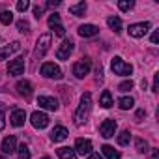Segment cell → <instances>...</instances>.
I'll return each mask as SVG.
<instances>
[{
  "instance_id": "6da1fadb",
  "label": "cell",
  "mask_w": 159,
  "mask_h": 159,
  "mask_svg": "<svg viewBox=\"0 0 159 159\" xmlns=\"http://www.w3.org/2000/svg\"><path fill=\"white\" fill-rule=\"evenodd\" d=\"M90 109H92V96H90V92H86V94H83L81 105H79V109L75 111V116H73L77 125H83L86 122V118L90 114Z\"/></svg>"
},
{
  "instance_id": "7a4b0ae2",
  "label": "cell",
  "mask_w": 159,
  "mask_h": 159,
  "mask_svg": "<svg viewBox=\"0 0 159 159\" xmlns=\"http://www.w3.org/2000/svg\"><path fill=\"white\" fill-rule=\"evenodd\" d=\"M90 67H92V60L90 58H81L73 66V75L77 79H83V77H86L90 73Z\"/></svg>"
},
{
  "instance_id": "3957f363",
  "label": "cell",
  "mask_w": 159,
  "mask_h": 159,
  "mask_svg": "<svg viewBox=\"0 0 159 159\" xmlns=\"http://www.w3.org/2000/svg\"><path fill=\"white\" fill-rule=\"evenodd\" d=\"M112 71H114L116 75L127 77V75L133 73V66H131V64H125L120 56H114V58H112Z\"/></svg>"
},
{
  "instance_id": "277c9868",
  "label": "cell",
  "mask_w": 159,
  "mask_h": 159,
  "mask_svg": "<svg viewBox=\"0 0 159 159\" xmlns=\"http://www.w3.org/2000/svg\"><path fill=\"white\" fill-rule=\"evenodd\" d=\"M39 73H41L43 77H47V79H62V69H60L56 64H52V62H45V64L41 66Z\"/></svg>"
},
{
  "instance_id": "5b68a950",
  "label": "cell",
  "mask_w": 159,
  "mask_h": 159,
  "mask_svg": "<svg viewBox=\"0 0 159 159\" xmlns=\"http://www.w3.org/2000/svg\"><path fill=\"white\" fill-rule=\"evenodd\" d=\"M49 45H51V34H43V36L38 39V45H36L34 56H36V58H43L45 52L49 51Z\"/></svg>"
},
{
  "instance_id": "8992f818",
  "label": "cell",
  "mask_w": 159,
  "mask_h": 159,
  "mask_svg": "<svg viewBox=\"0 0 159 159\" xmlns=\"http://www.w3.org/2000/svg\"><path fill=\"white\" fill-rule=\"evenodd\" d=\"M30 122H32V125H34L36 129H45V127L49 125V116H47L45 112H41V111H36V112H32Z\"/></svg>"
},
{
  "instance_id": "52a82bcc",
  "label": "cell",
  "mask_w": 159,
  "mask_h": 159,
  "mask_svg": "<svg viewBox=\"0 0 159 159\" xmlns=\"http://www.w3.org/2000/svg\"><path fill=\"white\" fill-rule=\"evenodd\" d=\"M150 26H152L150 23H135V25H129L127 32L133 38H142V36H146V32L150 30Z\"/></svg>"
},
{
  "instance_id": "ba28073f",
  "label": "cell",
  "mask_w": 159,
  "mask_h": 159,
  "mask_svg": "<svg viewBox=\"0 0 159 159\" xmlns=\"http://www.w3.org/2000/svg\"><path fill=\"white\" fill-rule=\"evenodd\" d=\"M73 49H75V43H73L71 39L62 41V45H60V47H58V51H56V58H58V60H67V58H69V54L73 52Z\"/></svg>"
},
{
  "instance_id": "9c48e42d",
  "label": "cell",
  "mask_w": 159,
  "mask_h": 159,
  "mask_svg": "<svg viewBox=\"0 0 159 159\" xmlns=\"http://www.w3.org/2000/svg\"><path fill=\"white\" fill-rule=\"evenodd\" d=\"M99 133H101V137H105V139L114 137V133H116V122L111 120V118H107V120L99 125Z\"/></svg>"
},
{
  "instance_id": "30bf717a",
  "label": "cell",
  "mask_w": 159,
  "mask_h": 159,
  "mask_svg": "<svg viewBox=\"0 0 159 159\" xmlns=\"http://www.w3.org/2000/svg\"><path fill=\"white\" fill-rule=\"evenodd\" d=\"M75 153H79V155H90L92 153V142L88 139H77V142H75Z\"/></svg>"
},
{
  "instance_id": "8fae6325",
  "label": "cell",
  "mask_w": 159,
  "mask_h": 159,
  "mask_svg": "<svg viewBox=\"0 0 159 159\" xmlns=\"http://www.w3.org/2000/svg\"><path fill=\"white\" fill-rule=\"evenodd\" d=\"M25 71V58H15V60H10L8 64V73L17 77V75H23Z\"/></svg>"
},
{
  "instance_id": "7c38bea8",
  "label": "cell",
  "mask_w": 159,
  "mask_h": 159,
  "mask_svg": "<svg viewBox=\"0 0 159 159\" xmlns=\"http://www.w3.org/2000/svg\"><path fill=\"white\" fill-rule=\"evenodd\" d=\"M25 120H26V112H25V109H13V111H11L10 122H11L13 127H21V125H25Z\"/></svg>"
},
{
  "instance_id": "4fadbf2b",
  "label": "cell",
  "mask_w": 159,
  "mask_h": 159,
  "mask_svg": "<svg viewBox=\"0 0 159 159\" xmlns=\"http://www.w3.org/2000/svg\"><path fill=\"white\" fill-rule=\"evenodd\" d=\"M38 105L41 109H47V111H56L58 109V101L51 96H39L38 98Z\"/></svg>"
},
{
  "instance_id": "5bb4252c",
  "label": "cell",
  "mask_w": 159,
  "mask_h": 159,
  "mask_svg": "<svg viewBox=\"0 0 159 159\" xmlns=\"http://www.w3.org/2000/svg\"><path fill=\"white\" fill-rule=\"evenodd\" d=\"M15 150H17V139H15L13 135L6 137V139L2 140V152H4L6 155H11Z\"/></svg>"
},
{
  "instance_id": "9a60e30c",
  "label": "cell",
  "mask_w": 159,
  "mask_h": 159,
  "mask_svg": "<svg viewBox=\"0 0 159 159\" xmlns=\"http://www.w3.org/2000/svg\"><path fill=\"white\" fill-rule=\"evenodd\" d=\"M67 129L64 127V125H56L52 131H51V140L52 142H62V140H66L67 139Z\"/></svg>"
},
{
  "instance_id": "2e32d148",
  "label": "cell",
  "mask_w": 159,
  "mask_h": 159,
  "mask_svg": "<svg viewBox=\"0 0 159 159\" xmlns=\"http://www.w3.org/2000/svg\"><path fill=\"white\" fill-rule=\"evenodd\" d=\"M99 34V28L96 25H83V26H79V36L81 38H94Z\"/></svg>"
},
{
  "instance_id": "e0dca14e",
  "label": "cell",
  "mask_w": 159,
  "mask_h": 159,
  "mask_svg": "<svg viewBox=\"0 0 159 159\" xmlns=\"http://www.w3.org/2000/svg\"><path fill=\"white\" fill-rule=\"evenodd\" d=\"M19 49H21V43H19V41H13L11 45H8V47H2V49H0V62H2V60H6L10 54L17 52Z\"/></svg>"
},
{
  "instance_id": "ac0fdd59",
  "label": "cell",
  "mask_w": 159,
  "mask_h": 159,
  "mask_svg": "<svg viewBox=\"0 0 159 159\" xmlns=\"http://www.w3.org/2000/svg\"><path fill=\"white\" fill-rule=\"evenodd\" d=\"M15 90H17L19 96H25V98H30L32 96V84L28 81H19L15 84Z\"/></svg>"
},
{
  "instance_id": "d6986e66",
  "label": "cell",
  "mask_w": 159,
  "mask_h": 159,
  "mask_svg": "<svg viewBox=\"0 0 159 159\" xmlns=\"http://www.w3.org/2000/svg\"><path fill=\"white\" fill-rule=\"evenodd\" d=\"M56 153H58V157H60V159H75V157H77L75 150H73V148H67V146L58 148V150H56Z\"/></svg>"
},
{
  "instance_id": "ffe728a7",
  "label": "cell",
  "mask_w": 159,
  "mask_h": 159,
  "mask_svg": "<svg viewBox=\"0 0 159 159\" xmlns=\"http://www.w3.org/2000/svg\"><path fill=\"white\" fill-rule=\"evenodd\" d=\"M69 13L75 17H83L86 13V2H79L75 6H69Z\"/></svg>"
},
{
  "instance_id": "44dd1931",
  "label": "cell",
  "mask_w": 159,
  "mask_h": 159,
  "mask_svg": "<svg viewBox=\"0 0 159 159\" xmlns=\"http://www.w3.org/2000/svg\"><path fill=\"white\" fill-rule=\"evenodd\" d=\"M107 25H109V28L114 30L116 34L122 32V19H120V17H109V19H107Z\"/></svg>"
},
{
  "instance_id": "7402d4cb",
  "label": "cell",
  "mask_w": 159,
  "mask_h": 159,
  "mask_svg": "<svg viewBox=\"0 0 159 159\" xmlns=\"http://www.w3.org/2000/svg\"><path fill=\"white\" fill-rule=\"evenodd\" d=\"M99 105H101L103 109L112 107V94H111L109 90H103V94H101V98H99Z\"/></svg>"
},
{
  "instance_id": "603a6c76",
  "label": "cell",
  "mask_w": 159,
  "mask_h": 159,
  "mask_svg": "<svg viewBox=\"0 0 159 159\" xmlns=\"http://www.w3.org/2000/svg\"><path fill=\"white\" fill-rule=\"evenodd\" d=\"M101 152H103V155H105L107 159H120V152L114 150V148L109 146V144H105V146L101 148Z\"/></svg>"
},
{
  "instance_id": "cb8c5ba5",
  "label": "cell",
  "mask_w": 159,
  "mask_h": 159,
  "mask_svg": "<svg viewBox=\"0 0 159 159\" xmlns=\"http://www.w3.org/2000/svg\"><path fill=\"white\" fill-rule=\"evenodd\" d=\"M133 105H135L133 98H120V99H118V107H120L122 111H127V109H131Z\"/></svg>"
},
{
  "instance_id": "d4e9b609",
  "label": "cell",
  "mask_w": 159,
  "mask_h": 159,
  "mask_svg": "<svg viewBox=\"0 0 159 159\" xmlns=\"http://www.w3.org/2000/svg\"><path fill=\"white\" fill-rule=\"evenodd\" d=\"M129 140H131V133H129V131H122V133L118 135V144H120V146H127Z\"/></svg>"
},
{
  "instance_id": "484cf974",
  "label": "cell",
  "mask_w": 159,
  "mask_h": 159,
  "mask_svg": "<svg viewBox=\"0 0 159 159\" xmlns=\"http://www.w3.org/2000/svg\"><path fill=\"white\" fill-rule=\"evenodd\" d=\"M17 150H19V159H30V150H28V146H26L25 142H23Z\"/></svg>"
},
{
  "instance_id": "4316f807",
  "label": "cell",
  "mask_w": 159,
  "mask_h": 159,
  "mask_svg": "<svg viewBox=\"0 0 159 159\" xmlns=\"http://www.w3.org/2000/svg\"><path fill=\"white\" fill-rule=\"evenodd\" d=\"M133 6H135L133 0H120V2H118V8H120L122 11H129Z\"/></svg>"
},
{
  "instance_id": "83f0119b",
  "label": "cell",
  "mask_w": 159,
  "mask_h": 159,
  "mask_svg": "<svg viewBox=\"0 0 159 159\" xmlns=\"http://www.w3.org/2000/svg\"><path fill=\"white\" fill-rule=\"evenodd\" d=\"M13 21V13L11 11H2V13H0V23H2V25H10Z\"/></svg>"
},
{
  "instance_id": "f1b7e54d",
  "label": "cell",
  "mask_w": 159,
  "mask_h": 159,
  "mask_svg": "<svg viewBox=\"0 0 159 159\" xmlns=\"http://www.w3.org/2000/svg\"><path fill=\"white\" fill-rule=\"evenodd\" d=\"M137 152L139 153H144V152H148V142L144 140V139H137Z\"/></svg>"
},
{
  "instance_id": "f546056e",
  "label": "cell",
  "mask_w": 159,
  "mask_h": 159,
  "mask_svg": "<svg viewBox=\"0 0 159 159\" xmlns=\"http://www.w3.org/2000/svg\"><path fill=\"white\" fill-rule=\"evenodd\" d=\"M58 25H60V15H58V13H52V15L49 17V26L54 28V26H58Z\"/></svg>"
},
{
  "instance_id": "4dcf8cb0",
  "label": "cell",
  "mask_w": 159,
  "mask_h": 159,
  "mask_svg": "<svg viewBox=\"0 0 159 159\" xmlns=\"http://www.w3.org/2000/svg\"><path fill=\"white\" fill-rule=\"evenodd\" d=\"M118 90H120V92H129V90H133V81H124V83L118 86Z\"/></svg>"
},
{
  "instance_id": "1f68e13d",
  "label": "cell",
  "mask_w": 159,
  "mask_h": 159,
  "mask_svg": "<svg viewBox=\"0 0 159 159\" xmlns=\"http://www.w3.org/2000/svg\"><path fill=\"white\" fill-rule=\"evenodd\" d=\"M30 8V2H28V0H19V2H17V10L19 11H26Z\"/></svg>"
},
{
  "instance_id": "d6a6232c",
  "label": "cell",
  "mask_w": 159,
  "mask_h": 159,
  "mask_svg": "<svg viewBox=\"0 0 159 159\" xmlns=\"http://www.w3.org/2000/svg\"><path fill=\"white\" fill-rule=\"evenodd\" d=\"M17 28H19V32H23V34H25V32H28V30H30V25H28L26 21H19V23H17Z\"/></svg>"
},
{
  "instance_id": "836d02e7",
  "label": "cell",
  "mask_w": 159,
  "mask_h": 159,
  "mask_svg": "<svg viewBox=\"0 0 159 159\" xmlns=\"http://www.w3.org/2000/svg\"><path fill=\"white\" fill-rule=\"evenodd\" d=\"M6 127V120H4V105L0 103V131Z\"/></svg>"
},
{
  "instance_id": "e575fe53",
  "label": "cell",
  "mask_w": 159,
  "mask_h": 159,
  "mask_svg": "<svg viewBox=\"0 0 159 159\" xmlns=\"http://www.w3.org/2000/svg\"><path fill=\"white\" fill-rule=\"evenodd\" d=\"M41 15H43V6H36V8H34V17L39 19Z\"/></svg>"
},
{
  "instance_id": "d590c367",
  "label": "cell",
  "mask_w": 159,
  "mask_h": 159,
  "mask_svg": "<svg viewBox=\"0 0 159 159\" xmlns=\"http://www.w3.org/2000/svg\"><path fill=\"white\" fill-rule=\"evenodd\" d=\"M157 88H159V73L153 75V86H152V92H157Z\"/></svg>"
},
{
  "instance_id": "8d00e7d4",
  "label": "cell",
  "mask_w": 159,
  "mask_h": 159,
  "mask_svg": "<svg viewBox=\"0 0 159 159\" xmlns=\"http://www.w3.org/2000/svg\"><path fill=\"white\" fill-rule=\"evenodd\" d=\"M54 32H56V36H60V38H62V36L66 34V30H64V26H62V25H58V26H54Z\"/></svg>"
},
{
  "instance_id": "74e56055",
  "label": "cell",
  "mask_w": 159,
  "mask_h": 159,
  "mask_svg": "<svg viewBox=\"0 0 159 159\" xmlns=\"http://www.w3.org/2000/svg\"><path fill=\"white\" fill-rule=\"evenodd\" d=\"M150 159H159V150H157V148H153V150L150 152Z\"/></svg>"
},
{
  "instance_id": "f35d334b",
  "label": "cell",
  "mask_w": 159,
  "mask_h": 159,
  "mask_svg": "<svg viewBox=\"0 0 159 159\" xmlns=\"http://www.w3.org/2000/svg\"><path fill=\"white\" fill-rule=\"evenodd\" d=\"M47 6H49V8H58V6H60V2H58V0H54V2L51 0V2H47Z\"/></svg>"
},
{
  "instance_id": "ab89813d",
  "label": "cell",
  "mask_w": 159,
  "mask_h": 159,
  "mask_svg": "<svg viewBox=\"0 0 159 159\" xmlns=\"http://www.w3.org/2000/svg\"><path fill=\"white\" fill-rule=\"evenodd\" d=\"M159 41V32H153L152 34V43H157Z\"/></svg>"
},
{
  "instance_id": "60d3db41",
  "label": "cell",
  "mask_w": 159,
  "mask_h": 159,
  "mask_svg": "<svg viewBox=\"0 0 159 159\" xmlns=\"http://www.w3.org/2000/svg\"><path fill=\"white\" fill-rule=\"evenodd\" d=\"M88 159H103V157H101L99 153H90V155H88Z\"/></svg>"
},
{
  "instance_id": "b9f144b4",
  "label": "cell",
  "mask_w": 159,
  "mask_h": 159,
  "mask_svg": "<svg viewBox=\"0 0 159 159\" xmlns=\"http://www.w3.org/2000/svg\"><path fill=\"white\" fill-rule=\"evenodd\" d=\"M144 114H146V112H144V111H137V120H140V118H142V116H144Z\"/></svg>"
},
{
  "instance_id": "7bdbcfd3",
  "label": "cell",
  "mask_w": 159,
  "mask_h": 159,
  "mask_svg": "<svg viewBox=\"0 0 159 159\" xmlns=\"http://www.w3.org/2000/svg\"><path fill=\"white\" fill-rule=\"evenodd\" d=\"M0 159H8V157H6V155H0Z\"/></svg>"
},
{
  "instance_id": "ee69618b",
  "label": "cell",
  "mask_w": 159,
  "mask_h": 159,
  "mask_svg": "<svg viewBox=\"0 0 159 159\" xmlns=\"http://www.w3.org/2000/svg\"><path fill=\"white\" fill-rule=\"evenodd\" d=\"M43 159H51V157H43Z\"/></svg>"
}]
</instances>
